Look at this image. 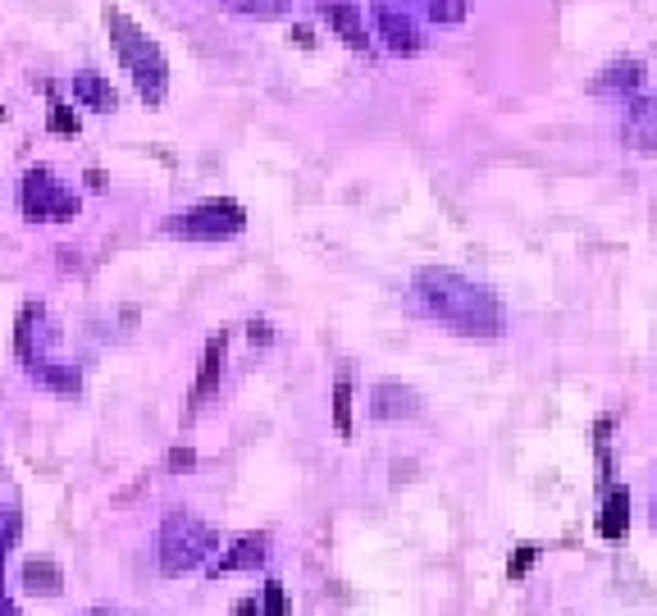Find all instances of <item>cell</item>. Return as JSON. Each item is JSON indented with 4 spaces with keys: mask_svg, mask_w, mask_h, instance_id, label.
<instances>
[{
    "mask_svg": "<svg viewBox=\"0 0 657 616\" xmlns=\"http://www.w3.org/2000/svg\"><path fill=\"white\" fill-rule=\"evenodd\" d=\"M325 23L348 42L352 51H365V23H361V6L357 0H325Z\"/></svg>",
    "mask_w": 657,
    "mask_h": 616,
    "instance_id": "ba28073f",
    "label": "cell"
},
{
    "mask_svg": "<svg viewBox=\"0 0 657 616\" xmlns=\"http://www.w3.org/2000/svg\"><path fill=\"white\" fill-rule=\"evenodd\" d=\"M261 616H284V584H278V580L265 584V607H261Z\"/></svg>",
    "mask_w": 657,
    "mask_h": 616,
    "instance_id": "ac0fdd59",
    "label": "cell"
},
{
    "mask_svg": "<svg viewBox=\"0 0 657 616\" xmlns=\"http://www.w3.org/2000/svg\"><path fill=\"white\" fill-rule=\"evenodd\" d=\"M265 548H270V535H242L238 543H233V552H225L210 571L219 575V571H252V566H261L265 562Z\"/></svg>",
    "mask_w": 657,
    "mask_h": 616,
    "instance_id": "9c48e42d",
    "label": "cell"
},
{
    "mask_svg": "<svg viewBox=\"0 0 657 616\" xmlns=\"http://www.w3.org/2000/svg\"><path fill=\"white\" fill-rule=\"evenodd\" d=\"M333 429L342 439H352V380L338 375L333 384Z\"/></svg>",
    "mask_w": 657,
    "mask_h": 616,
    "instance_id": "9a60e30c",
    "label": "cell"
},
{
    "mask_svg": "<svg viewBox=\"0 0 657 616\" xmlns=\"http://www.w3.org/2000/svg\"><path fill=\"white\" fill-rule=\"evenodd\" d=\"M639 65H635V59H625V65H612L599 82H593V87H599V91H607V87H639Z\"/></svg>",
    "mask_w": 657,
    "mask_h": 616,
    "instance_id": "2e32d148",
    "label": "cell"
},
{
    "mask_svg": "<svg viewBox=\"0 0 657 616\" xmlns=\"http://www.w3.org/2000/svg\"><path fill=\"white\" fill-rule=\"evenodd\" d=\"M416 293L425 301V311L452 324L466 338H497L503 333V306L484 284H471L457 270H420Z\"/></svg>",
    "mask_w": 657,
    "mask_h": 616,
    "instance_id": "6da1fadb",
    "label": "cell"
},
{
    "mask_svg": "<svg viewBox=\"0 0 657 616\" xmlns=\"http://www.w3.org/2000/svg\"><path fill=\"white\" fill-rule=\"evenodd\" d=\"M0 552H6V548H0Z\"/></svg>",
    "mask_w": 657,
    "mask_h": 616,
    "instance_id": "d4e9b609",
    "label": "cell"
},
{
    "mask_svg": "<svg viewBox=\"0 0 657 616\" xmlns=\"http://www.w3.org/2000/svg\"><path fill=\"white\" fill-rule=\"evenodd\" d=\"M535 558H539V548H535V543H521V552H516V558H512V566H507V571H512V580H521V575L529 571V562H535Z\"/></svg>",
    "mask_w": 657,
    "mask_h": 616,
    "instance_id": "d6986e66",
    "label": "cell"
},
{
    "mask_svg": "<svg viewBox=\"0 0 657 616\" xmlns=\"http://www.w3.org/2000/svg\"><path fill=\"white\" fill-rule=\"evenodd\" d=\"M374 19H380V37L397 51V55H412V51H420V28L406 19V14H397L388 0H380V6H374Z\"/></svg>",
    "mask_w": 657,
    "mask_h": 616,
    "instance_id": "52a82bcc",
    "label": "cell"
},
{
    "mask_svg": "<svg viewBox=\"0 0 657 616\" xmlns=\"http://www.w3.org/2000/svg\"><path fill=\"white\" fill-rule=\"evenodd\" d=\"M625 138H631L639 151H657V97L635 101L631 119H625Z\"/></svg>",
    "mask_w": 657,
    "mask_h": 616,
    "instance_id": "30bf717a",
    "label": "cell"
},
{
    "mask_svg": "<svg viewBox=\"0 0 657 616\" xmlns=\"http://www.w3.org/2000/svg\"><path fill=\"white\" fill-rule=\"evenodd\" d=\"M46 123H51V133H59V138H78V114H74L69 106H59V101H55Z\"/></svg>",
    "mask_w": 657,
    "mask_h": 616,
    "instance_id": "e0dca14e",
    "label": "cell"
},
{
    "mask_svg": "<svg viewBox=\"0 0 657 616\" xmlns=\"http://www.w3.org/2000/svg\"><path fill=\"white\" fill-rule=\"evenodd\" d=\"M625 530H631V493L612 488L607 503H603V516H599V535L603 539H625Z\"/></svg>",
    "mask_w": 657,
    "mask_h": 616,
    "instance_id": "4fadbf2b",
    "label": "cell"
},
{
    "mask_svg": "<svg viewBox=\"0 0 657 616\" xmlns=\"http://www.w3.org/2000/svg\"><path fill=\"white\" fill-rule=\"evenodd\" d=\"M607 429H612V425H607V420H599V466H603V480L612 475V457H607Z\"/></svg>",
    "mask_w": 657,
    "mask_h": 616,
    "instance_id": "ffe728a7",
    "label": "cell"
},
{
    "mask_svg": "<svg viewBox=\"0 0 657 616\" xmlns=\"http://www.w3.org/2000/svg\"><path fill=\"white\" fill-rule=\"evenodd\" d=\"M247 229V210L238 201H201L193 206L187 215H174V220L165 224V233L174 238H193V242H219V238H238Z\"/></svg>",
    "mask_w": 657,
    "mask_h": 616,
    "instance_id": "3957f363",
    "label": "cell"
},
{
    "mask_svg": "<svg viewBox=\"0 0 657 616\" xmlns=\"http://www.w3.org/2000/svg\"><path fill=\"white\" fill-rule=\"evenodd\" d=\"M23 584H28V594H42V598H55L59 594V584H65V575H59L55 562L46 558H33L23 566Z\"/></svg>",
    "mask_w": 657,
    "mask_h": 616,
    "instance_id": "5bb4252c",
    "label": "cell"
},
{
    "mask_svg": "<svg viewBox=\"0 0 657 616\" xmlns=\"http://www.w3.org/2000/svg\"><path fill=\"white\" fill-rule=\"evenodd\" d=\"M193 461H197V457L187 452V448H174V452H169V466H174V471H183V466H193Z\"/></svg>",
    "mask_w": 657,
    "mask_h": 616,
    "instance_id": "44dd1931",
    "label": "cell"
},
{
    "mask_svg": "<svg viewBox=\"0 0 657 616\" xmlns=\"http://www.w3.org/2000/svg\"><path fill=\"white\" fill-rule=\"evenodd\" d=\"M247 333H252V343H270V324L265 320H252V324H247Z\"/></svg>",
    "mask_w": 657,
    "mask_h": 616,
    "instance_id": "7402d4cb",
    "label": "cell"
},
{
    "mask_svg": "<svg viewBox=\"0 0 657 616\" xmlns=\"http://www.w3.org/2000/svg\"><path fill=\"white\" fill-rule=\"evenodd\" d=\"M653 526H657V498H653Z\"/></svg>",
    "mask_w": 657,
    "mask_h": 616,
    "instance_id": "cb8c5ba5",
    "label": "cell"
},
{
    "mask_svg": "<svg viewBox=\"0 0 657 616\" xmlns=\"http://www.w3.org/2000/svg\"><path fill=\"white\" fill-rule=\"evenodd\" d=\"M374 420H412L420 416V393L416 388H402V384H374V403H370Z\"/></svg>",
    "mask_w": 657,
    "mask_h": 616,
    "instance_id": "8992f818",
    "label": "cell"
},
{
    "mask_svg": "<svg viewBox=\"0 0 657 616\" xmlns=\"http://www.w3.org/2000/svg\"><path fill=\"white\" fill-rule=\"evenodd\" d=\"M233 616H261V607H256V598H238V607H233Z\"/></svg>",
    "mask_w": 657,
    "mask_h": 616,
    "instance_id": "603a6c76",
    "label": "cell"
},
{
    "mask_svg": "<svg viewBox=\"0 0 657 616\" xmlns=\"http://www.w3.org/2000/svg\"><path fill=\"white\" fill-rule=\"evenodd\" d=\"M74 97H78L87 110H101V114H110V110L119 106L114 87H110L101 74H74Z\"/></svg>",
    "mask_w": 657,
    "mask_h": 616,
    "instance_id": "7c38bea8",
    "label": "cell"
},
{
    "mask_svg": "<svg viewBox=\"0 0 657 616\" xmlns=\"http://www.w3.org/2000/svg\"><path fill=\"white\" fill-rule=\"evenodd\" d=\"M225 352H229V338L225 329H219L210 343H206V356H201V375H197V388H193V403H201V397L219 384V375H225Z\"/></svg>",
    "mask_w": 657,
    "mask_h": 616,
    "instance_id": "8fae6325",
    "label": "cell"
},
{
    "mask_svg": "<svg viewBox=\"0 0 657 616\" xmlns=\"http://www.w3.org/2000/svg\"><path fill=\"white\" fill-rule=\"evenodd\" d=\"M19 206H23L28 220H74L78 215V197L65 188V183H55L51 169H28Z\"/></svg>",
    "mask_w": 657,
    "mask_h": 616,
    "instance_id": "5b68a950",
    "label": "cell"
},
{
    "mask_svg": "<svg viewBox=\"0 0 657 616\" xmlns=\"http://www.w3.org/2000/svg\"><path fill=\"white\" fill-rule=\"evenodd\" d=\"M215 548V535L201 526V520H193V516H169L165 520V535H161V566H165V575H183V571H193L206 552Z\"/></svg>",
    "mask_w": 657,
    "mask_h": 616,
    "instance_id": "277c9868",
    "label": "cell"
},
{
    "mask_svg": "<svg viewBox=\"0 0 657 616\" xmlns=\"http://www.w3.org/2000/svg\"><path fill=\"white\" fill-rule=\"evenodd\" d=\"M101 19H106V33H110L114 55L123 59V69L133 74V82H138V91H142V101H146V106H161V101H165V91H169L165 51L155 46V42L142 33V28L119 10V6H106Z\"/></svg>",
    "mask_w": 657,
    "mask_h": 616,
    "instance_id": "7a4b0ae2",
    "label": "cell"
}]
</instances>
